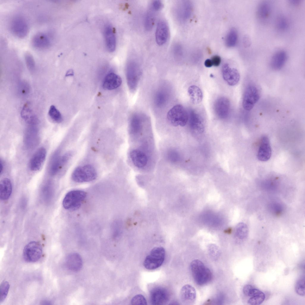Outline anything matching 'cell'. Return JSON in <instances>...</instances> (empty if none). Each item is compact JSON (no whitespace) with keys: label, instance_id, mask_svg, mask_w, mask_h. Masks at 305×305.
Listing matches in <instances>:
<instances>
[{"label":"cell","instance_id":"1","mask_svg":"<svg viewBox=\"0 0 305 305\" xmlns=\"http://www.w3.org/2000/svg\"><path fill=\"white\" fill-rule=\"evenodd\" d=\"M190 268L195 282L199 285L205 284L212 279V274L210 270L199 259L192 261Z\"/></svg>","mask_w":305,"mask_h":305},{"label":"cell","instance_id":"2","mask_svg":"<svg viewBox=\"0 0 305 305\" xmlns=\"http://www.w3.org/2000/svg\"><path fill=\"white\" fill-rule=\"evenodd\" d=\"M86 196L84 191L75 190L67 193L63 201V206L66 209L75 210L81 206Z\"/></svg>","mask_w":305,"mask_h":305},{"label":"cell","instance_id":"3","mask_svg":"<svg viewBox=\"0 0 305 305\" xmlns=\"http://www.w3.org/2000/svg\"><path fill=\"white\" fill-rule=\"evenodd\" d=\"M165 256V250L161 247L153 248L146 257L144 262V267L149 270L155 269L163 263Z\"/></svg>","mask_w":305,"mask_h":305},{"label":"cell","instance_id":"4","mask_svg":"<svg viewBox=\"0 0 305 305\" xmlns=\"http://www.w3.org/2000/svg\"><path fill=\"white\" fill-rule=\"evenodd\" d=\"M167 117L168 121L173 125L183 126L187 122L189 115L182 105H177L169 111Z\"/></svg>","mask_w":305,"mask_h":305},{"label":"cell","instance_id":"5","mask_svg":"<svg viewBox=\"0 0 305 305\" xmlns=\"http://www.w3.org/2000/svg\"><path fill=\"white\" fill-rule=\"evenodd\" d=\"M97 177V173L92 166L87 165L77 167L73 172L71 178L75 182L82 183L94 180Z\"/></svg>","mask_w":305,"mask_h":305},{"label":"cell","instance_id":"6","mask_svg":"<svg viewBox=\"0 0 305 305\" xmlns=\"http://www.w3.org/2000/svg\"><path fill=\"white\" fill-rule=\"evenodd\" d=\"M260 93L257 87L253 85H248L244 93L242 106L246 110L250 111L259 99Z\"/></svg>","mask_w":305,"mask_h":305},{"label":"cell","instance_id":"7","mask_svg":"<svg viewBox=\"0 0 305 305\" xmlns=\"http://www.w3.org/2000/svg\"><path fill=\"white\" fill-rule=\"evenodd\" d=\"M141 71L138 64L134 61L130 62L126 69V77L130 90L132 92L136 89L141 74Z\"/></svg>","mask_w":305,"mask_h":305},{"label":"cell","instance_id":"8","mask_svg":"<svg viewBox=\"0 0 305 305\" xmlns=\"http://www.w3.org/2000/svg\"><path fill=\"white\" fill-rule=\"evenodd\" d=\"M42 254V248L41 244L37 242L32 241L24 247L23 251V257L25 261L28 262H34L38 261Z\"/></svg>","mask_w":305,"mask_h":305},{"label":"cell","instance_id":"9","mask_svg":"<svg viewBox=\"0 0 305 305\" xmlns=\"http://www.w3.org/2000/svg\"><path fill=\"white\" fill-rule=\"evenodd\" d=\"M10 26L12 33L18 38H24L28 33V24L26 20L21 16H16L13 18L10 22Z\"/></svg>","mask_w":305,"mask_h":305},{"label":"cell","instance_id":"10","mask_svg":"<svg viewBox=\"0 0 305 305\" xmlns=\"http://www.w3.org/2000/svg\"><path fill=\"white\" fill-rule=\"evenodd\" d=\"M216 114L219 118L225 119L229 116L230 111L231 105L229 100L224 97L217 99L214 105Z\"/></svg>","mask_w":305,"mask_h":305},{"label":"cell","instance_id":"11","mask_svg":"<svg viewBox=\"0 0 305 305\" xmlns=\"http://www.w3.org/2000/svg\"><path fill=\"white\" fill-rule=\"evenodd\" d=\"M169 298L168 291L165 288L157 287L153 288L150 293V300L153 305L163 304L168 302Z\"/></svg>","mask_w":305,"mask_h":305},{"label":"cell","instance_id":"12","mask_svg":"<svg viewBox=\"0 0 305 305\" xmlns=\"http://www.w3.org/2000/svg\"><path fill=\"white\" fill-rule=\"evenodd\" d=\"M222 73L224 80L229 85H235L240 80V74L237 70L231 67L228 64H225L222 66Z\"/></svg>","mask_w":305,"mask_h":305},{"label":"cell","instance_id":"13","mask_svg":"<svg viewBox=\"0 0 305 305\" xmlns=\"http://www.w3.org/2000/svg\"><path fill=\"white\" fill-rule=\"evenodd\" d=\"M46 151L43 147L38 149L31 158L29 163L30 169L34 171H38L42 166L45 161Z\"/></svg>","mask_w":305,"mask_h":305},{"label":"cell","instance_id":"14","mask_svg":"<svg viewBox=\"0 0 305 305\" xmlns=\"http://www.w3.org/2000/svg\"><path fill=\"white\" fill-rule=\"evenodd\" d=\"M271 153V148L269 138L266 136H262L257 154L258 159L262 161H267L270 159Z\"/></svg>","mask_w":305,"mask_h":305},{"label":"cell","instance_id":"15","mask_svg":"<svg viewBox=\"0 0 305 305\" xmlns=\"http://www.w3.org/2000/svg\"><path fill=\"white\" fill-rule=\"evenodd\" d=\"M39 139L38 130L34 125H30L26 129L24 136V142L27 148L35 147L38 143Z\"/></svg>","mask_w":305,"mask_h":305},{"label":"cell","instance_id":"16","mask_svg":"<svg viewBox=\"0 0 305 305\" xmlns=\"http://www.w3.org/2000/svg\"><path fill=\"white\" fill-rule=\"evenodd\" d=\"M169 35V29L166 23L164 20H160L158 23L155 33V40L159 45L165 44L167 41Z\"/></svg>","mask_w":305,"mask_h":305},{"label":"cell","instance_id":"17","mask_svg":"<svg viewBox=\"0 0 305 305\" xmlns=\"http://www.w3.org/2000/svg\"><path fill=\"white\" fill-rule=\"evenodd\" d=\"M122 80L117 74L113 72L108 74L104 78L102 82V87L107 90L115 89L121 85Z\"/></svg>","mask_w":305,"mask_h":305},{"label":"cell","instance_id":"18","mask_svg":"<svg viewBox=\"0 0 305 305\" xmlns=\"http://www.w3.org/2000/svg\"><path fill=\"white\" fill-rule=\"evenodd\" d=\"M189 126L192 130L198 133H203L204 130V125L201 116L195 111H192L189 117Z\"/></svg>","mask_w":305,"mask_h":305},{"label":"cell","instance_id":"19","mask_svg":"<svg viewBox=\"0 0 305 305\" xmlns=\"http://www.w3.org/2000/svg\"><path fill=\"white\" fill-rule=\"evenodd\" d=\"M33 47L39 49H44L49 48L51 41L48 36L45 33L39 32L35 34L32 39Z\"/></svg>","mask_w":305,"mask_h":305},{"label":"cell","instance_id":"20","mask_svg":"<svg viewBox=\"0 0 305 305\" xmlns=\"http://www.w3.org/2000/svg\"><path fill=\"white\" fill-rule=\"evenodd\" d=\"M66 265L67 268L70 270L74 272L78 271L82 267V259L79 254L71 253L66 257Z\"/></svg>","mask_w":305,"mask_h":305},{"label":"cell","instance_id":"21","mask_svg":"<svg viewBox=\"0 0 305 305\" xmlns=\"http://www.w3.org/2000/svg\"><path fill=\"white\" fill-rule=\"evenodd\" d=\"M104 35L107 49L110 52H113L116 47V38L114 31L111 26H106L104 29Z\"/></svg>","mask_w":305,"mask_h":305},{"label":"cell","instance_id":"22","mask_svg":"<svg viewBox=\"0 0 305 305\" xmlns=\"http://www.w3.org/2000/svg\"><path fill=\"white\" fill-rule=\"evenodd\" d=\"M287 59V55L285 51H278L272 56L270 61V66L274 70L280 69L285 64Z\"/></svg>","mask_w":305,"mask_h":305},{"label":"cell","instance_id":"23","mask_svg":"<svg viewBox=\"0 0 305 305\" xmlns=\"http://www.w3.org/2000/svg\"><path fill=\"white\" fill-rule=\"evenodd\" d=\"M130 155L133 164L137 167H143L147 163V156L145 153L139 150H133L130 152Z\"/></svg>","mask_w":305,"mask_h":305},{"label":"cell","instance_id":"24","mask_svg":"<svg viewBox=\"0 0 305 305\" xmlns=\"http://www.w3.org/2000/svg\"><path fill=\"white\" fill-rule=\"evenodd\" d=\"M180 298L183 301L193 302L196 299V291L195 288L189 284H186L181 288L180 291Z\"/></svg>","mask_w":305,"mask_h":305},{"label":"cell","instance_id":"25","mask_svg":"<svg viewBox=\"0 0 305 305\" xmlns=\"http://www.w3.org/2000/svg\"><path fill=\"white\" fill-rule=\"evenodd\" d=\"M271 9L269 4L267 1H263L258 5L256 14L258 18L263 21L267 19L271 14Z\"/></svg>","mask_w":305,"mask_h":305},{"label":"cell","instance_id":"26","mask_svg":"<svg viewBox=\"0 0 305 305\" xmlns=\"http://www.w3.org/2000/svg\"><path fill=\"white\" fill-rule=\"evenodd\" d=\"M12 186L10 180L8 178L2 179L0 182V198L2 200L8 199L11 194Z\"/></svg>","mask_w":305,"mask_h":305},{"label":"cell","instance_id":"27","mask_svg":"<svg viewBox=\"0 0 305 305\" xmlns=\"http://www.w3.org/2000/svg\"><path fill=\"white\" fill-rule=\"evenodd\" d=\"M188 93L191 101L194 104L200 103L203 98V94L201 89L198 86L191 85L189 88Z\"/></svg>","mask_w":305,"mask_h":305},{"label":"cell","instance_id":"28","mask_svg":"<svg viewBox=\"0 0 305 305\" xmlns=\"http://www.w3.org/2000/svg\"><path fill=\"white\" fill-rule=\"evenodd\" d=\"M32 113L28 105L27 104H25L21 111V116L30 125H35L38 122L37 117Z\"/></svg>","mask_w":305,"mask_h":305},{"label":"cell","instance_id":"29","mask_svg":"<svg viewBox=\"0 0 305 305\" xmlns=\"http://www.w3.org/2000/svg\"><path fill=\"white\" fill-rule=\"evenodd\" d=\"M135 113L132 116L130 122V127L132 132L136 133L140 130L142 127L143 115Z\"/></svg>","mask_w":305,"mask_h":305},{"label":"cell","instance_id":"30","mask_svg":"<svg viewBox=\"0 0 305 305\" xmlns=\"http://www.w3.org/2000/svg\"><path fill=\"white\" fill-rule=\"evenodd\" d=\"M248 229L247 225L244 223L241 222L236 225L235 229L236 237L240 240L245 239L248 236Z\"/></svg>","mask_w":305,"mask_h":305},{"label":"cell","instance_id":"31","mask_svg":"<svg viewBox=\"0 0 305 305\" xmlns=\"http://www.w3.org/2000/svg\"><path fill=\"white\" fill-rule=\"evenodd\" d=\"M186 2H182L180 3L176 7V13L178 17L181 20L184 19L189 15V5Z\"/></svg>","mask_w":305,"mask_h":305},{"label":"cell","instance_id":"32","mask_svg":"<svg viewBox=\"0 0 305 305\" xmlns=\"http://www.w3.org/2000/svg\"><path fill=\"white\" fill-rule=\"evenodd\" d=\"M60 156L57 152L53 155L49 166V172L52 175L57 174L59 171V159Z\"/></svg>","mask_w":305,"mask_h":305},{"label":"cell","instance_id":"33","mask_svg":"<svg viewBox=\"0 0 305 305\" xmlns=\"http://www.w3.org/2000/svg\"><path fill=\"white\" fill-rule=\"evenodd\" d=\"M48 115L53 120L57 123H60L63 120L61 113L54 105H52L50 107Z\"/></svg>","mask_w":305,"mask_h":305},{"label":"cell","instance_id":"34","mask_svg":"<svg viewBox=\"0 0 305 305\" xmlns=\"http://www.w3.org/2000/svg\"><path fill=\"white\" fill-rule=\"evenodd\" d=\"M238 35L236 31L234 29L231 30L227 34L226 39V43L228 47H233L236 43Z\"/></svg>","mask_w":305,"mask_h":305},{"label":"cell","instance_id":"35","mask_svg":"<svg viewBox=\"0 0 305 305\" xmlns=\"http://www.w3.org/2000/svg\"><path fill=\"white\" fill-rule=\"evenodd\" d=\"M276 25V28L281 31L286 30L288 28L289 26L287 19L283 15H280L277 17Z\"/></svg>","mask_w":305,"mask_h":305},{"label":"cell","instance_id":"36","mask_svg":"<svg viewBox=\"0 0 305 305\" xmlns=\"http://www.w3.org/2000/svg\"><path fill=\"white\" fill-rule=\"evenodd\" d=\"M168 96L167 93L164 91H161L158 92L155 98V104L158 106H161L166 102Z\"/></svg>","mask_w":305,"mask_h":305},{"label":"cell","instance_id":"37","mask_svg":"<svg viewBox=\"0 0 305 305\" xmlns=\"http://www.w3.org/2000/svg\"><path fill=\"white\" fill-rule=\"evenodd\" d=\"M208 250L209 256L212 259L217 260L220 256V250L218 247L215 244L209 245L208 248Z\"/></svg>","mask_w":305,"mask_h":305},{"label":"cell","instance_id":"38","mask_svg":"<svg viewBox=\"0 0 305 305\" xmlns=\"http://www.w3.org/2000/svg\"><path fill=\"white\" fill-rule=\"evenodd\" d=\"M10 288L9 283L6 281H3L0 284V303L3 302L6 298Z\"/></svg>","mask_w":305,"mask_h":305},{"label":"cell","instance_id":"39","mask_svg":"<svg viewBox=\"0 0 305 305\" xmlns=\"http://www.w3.org/2000/svg\"><path fill=\"white\" fill-rule=\"evenodd\" d=\"M265 297V294L262 291L259 294L251 297L249 299L248 303L251 305H259L264 301Z\"/></svg>","mask_w":305,"mask_h":305},{"label":"cell","instance_id":"40","mask_svg":"<svg viewBox=\"0 0 305 305\" xmlns=\"http://www.w3.org/2000/svg\"><path fill=\"white\" fill-rule=\"evenodd\" d=\"M25 62L28 69L33 70L35 67V63L32 55L29 52H26L24 55Z\"/></svg>","mask_w":305,"mask_h":305},{"label":"cell","instance_id":"41","mask_svg":"<svg viewBox=\"0 0 305 305\" xmlns=\"http://www.w3.org/2000/svg\"><path fill=\"white\" fill-rule=\"evenodd\" d=\"M295 291L299 295L304 296L305 294V279H301L297 282L295 286Z\"/></svg>","mask_w":305,"mask_h":305},{"label":"cell","instance_id":"42","mask_svg":"<svg viewBox=\"0 0 305 305\" xmlns=\"http://www.w3.org/2000/svg\"><path fill=\"white\" fill-rule=\"evenodd\" d=\"M152 12V11L148 12L145 17V27L147 30L151 29L154 24V16Z\"/></svg>","mask_w":305,"mask_h":305},{"label":"cell","instance_id":"43","mask_svg":"<svg viewBox=\"0 0 305 305\" xmlns=\"http://www.w3.org/2000/svg\"><path fill=\"white\" fill-rule=\"evenodd\" d=\"M132 305H147V302L145 298L142 295H135L131 300Z\"/></svg>","mask_w":305,"mask_h":305},{"label":"cell","instance_id":"44","mask_svg":"<svg viewBox=\"0 0 305 305\" xmlns=\"http://www.w3.org/2000/svg\"><path fill=\"white\" fill-rule=\"evenodd\" d=\"M167 157L169 160L172 163L178 161L180 158L178 153L173 150H170L168 153Z\"/></svg>","mask_w":305,"mask_h":305},{"label":"cell","instance_id":"45","mask_svg":"<svg viewBox=\"0 0 305 305\" xmlns=\"http://www.w3.org/2000/svg\"><path fill=\"white\" fill-rule=\"evenodd\" d=\"M161 2L159 0L154 1L152 4V9L154 11H158L160 10L162 7Z\"/></svg>","mask_w":305,"mask_h":305},{"label":"cell","instance_id":"46","mask_svg":"<svg viewBox=\"0 0 305 305\" xmlns=\"http://www.w3.org/2000/svg\"><path fill=\"white\" fill-rule=\"evenodd\" d=\"M211 60L213 65L215 66H218L220 65L221 61L220 57L218 55L213 56Z\"/></svg>","mask_w":305,"mask_h":305},{"label":"cell","instance_id":"47","mask_svg":"<svg viewBox=\"0 0 305 305\" xmlns=\"http://www.w3.org/2000/svg\"><path fill=\"white\" fill-rule=\"evenodd\" d=\"M244 41L245 45L246 47H248L250 45L251 41L249 37L247 36H245Z\"/></svg>","mask_w":305,"mask_h":305},{"label":"cell","instance_id":"48","mask_svg":"<svg viewBox=\"0 0 305 305\" xmlns=\"http://www.w3.org/2000/svg\"><path fill=\"white\" fill-rule=\"evenodd\" d=\"M204 65L207 67H210L213 66L211 61L210 59H207L205 61Z\"/></svg>","mask_w":305,"mask_h":305},{"label":"cell","instance_id":"49","mask_svg":"<svg viewBox=\"0 0 305 305\" xmlns=\"http://www.w3.org/2000/svg\"><path fill=\"white\" fill-rule=\"evenodd\" d=\"M4 168V164L3 161L0 159V174H1L2 173Z\"/></svg>","mask_w":305,"mask_h":305},{"label":"cell","instance_id":"50","mask_svg":"<svg viewBox=\"0 0 305 305\" xmlns=\"http://www.w3.org/2000/svg\"><path fill=\"white\" fill-rule=\"evenodd\" d=\"M301 1L298 0H292L290 1V3L292 5H297L299 4Z\"/></svg>","mask_w":305,"mask_h":305},{"label":"cell","instance_id":"51","mask_svg":"<svg viewBox=\"0 0 305 305\" xmlns=\"http://www.w3.org/2000/svg\"><path fill=\"white\" fill-rule=\"evenodd\" d=\"M74 75V72L72 70H70L67 71L66 74V76H72Z\"/></svg>","mask_w":305,"mask_h":305},{"label":"cell","instance_id":"52","mask_svg":"<svg viewBox=\"0 0 305 305\" xmlns=\"http://www.w3.org/2000/svg\"><path fill=\"white\" fill-rule=\"evenodd\" d=\"M50 303H51L49 301H46V300L45 301H43L42 302V303H43L42 304H51Z\"/></svg>","mask_w":305,"mask_h":305}]
</instances>
